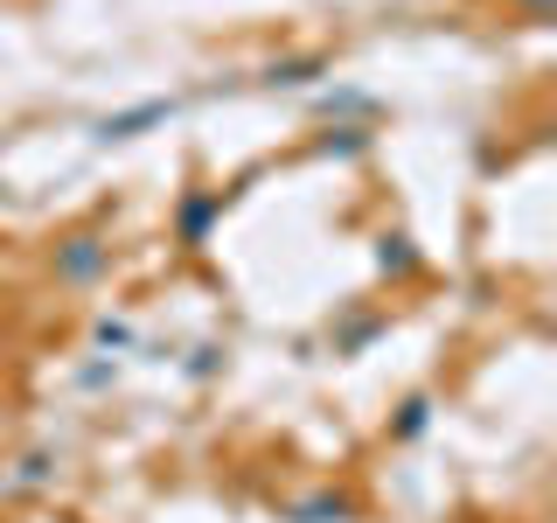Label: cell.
<instances>
[{"mask_svg":"<svg viewBox=\"0 0 557 523\" xmlns=\"http://www.w3.org/2000/svg\"><path fill=\"white\" fill-rule=\"evenodd\" d=\"M104 272H112V238L104 231H63L49 244V279H57V287L84 293V287H98Z\"/></svg>","mask_w":557,"mask_h":523,"instance_id":"cell-1","label":"cell"},{"mask_svg":"<svg viewBox=\"0 0 557 523\" xmlns=\"http://www.w3.org/2000/svg\"><path fill=\"white\" fill-rule=\"evenodd\" d=\"M223 203H231L223 188H182V203H174V244H182V252H202L223 223Z\"/></svg>","mask_w":557,"mask_h":523,"instance_id":"cell-2","label":"cell"},{"mask_svg":"<svg viewBox=\"0 0 557 523\" xmlns=\"http://www.w3.org/2000/svg\"><path fill=\"white\" fill-rule=\"evenodd\" d=\"M174 119V98H139V105H126V112H104L98 119V147H119V139H139L147 126H168Z\"/></svg>","mask_w":557,"mask_h":523,"instance_id":"cell-3","label":"cell"},{"mask_svg":"<svg viewBox=\"0 0 557 523\" xmlns=\"http://www.w3.org/2000/svg\"><path fill=\"white\" fill-rule=\"evenodd\" d=\"M278 516H286V523H356V516H362V502L348 496V488H313V496L286 502Z\"/></svg>","mask_w":557,"mask_h":523,"instance_id":"cell-4","label":"cell"},{"mask_svg":"<svg viewBox=\"0 0 557 523\" xmlns=\"http://www.w3.org/2000/svg\"><path fill=\"white\" fill-rule=\"evenodd\" d=\"M376 272L391 279V287H405V279L425 272V258H418V244H411L405 231H383V238H376Z\"/></svg>","mask_w":557,"mask_h":523,"instance_id":"cell-5","label":"cell"},{"mask_svg":"<svg viewBox=\"0 0 557 523\" xmlns=\"http://www.w3.org/2000/svg\"><path fill=\"white\" fill-rule=\"evenodd\" d=\"M313 77H327V57H278V63H265V92H300V84H313Z\"/></svg>","mask_w":557,"mask_h":523,"instance_id":"cell-6","label":"cell"},{"mask_svg":"<svg viewBox=\"0 0 557 523\" xmlns=\"http://www.w3.org/2000/svg\"><path fill=\"white\" fill-rule=\"evenodd\" d=\"M49 482H57V453H22L14 475L0 482V496H35V488H49Z\"/></svg>","mask_w":557,"mask_h":523,"instance_id":"cell-7","label":"cell"},{"mask_svg":"<svg viewBox=\"0 0 557 523\" xmlns=\"http://www.w3.org/2000/svg\"><path fill=\"white\" fill-rule=\"evenodd\" d=\"M425 433H432V398H425V391H411L405 405L391 412V440H397V447H411V440H425Z\"/></svg>","mask_w":557,"mask_h":523,"instance_id":"cell-8","label":"cell"},{"mask_svg":"<svg viewBox=\"0 0 557 523\" xmlns=\"http://www.w3.org/2000/svg\"><path fill=\"white\" fill-rule=\"evenodd\" d=\"M370 126H327L321 139H313V154H335V161H356V154H370Z\"/></svg>","mask_w":557,"mask_h":523,"instance_id":"cell-9","label":"cell"},{"mask_svg":"<svg viewBox=\"0 0 557 523\" xmlns=\"http://www.w3.org/2000/svg\"><path fill=\"white\" fill-rule=\"evenodd\" d=\"M91 342H98V349H133V328H126V321H112V314H104V321L91 328Z\"/></svg>","mask_w":557,"mask_h":523,"instance_id":"cell-10","label":"cell"},{"mask_svg":"<svg viewBox=\"0 0 557 523\" xmlns=\"http://www.w3.org/2000/svg\"><path fill=\"white\" fill-rule=\"evenodd\" d=\"M216 370H223V349H216V342H202L196 356H188V377H216Z\"/></svg>","mask_w":557,"mask_h":523,"instance_id":"cell-11","label":"cell"},{"mask_svg":"<svg viewBox=\"0 0 557 523\" xmlns=\"http://www.w3.org/2000/svg\"><path fill=\"white\" fill-rule=\"evenodd\" d=\"M516 8H530V22H550V0H516Z\"/></svg>","mask_w":557,"mask_h":523,"instance_id":"cell-12","label":"cell"}]
</instances>
